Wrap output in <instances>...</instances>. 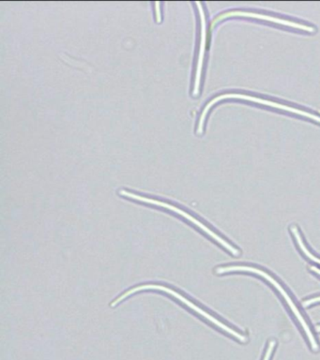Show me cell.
<instances>
[{"mask_svg": "<svg viewBox=\"0 0 320 360\" xmlns=\"http://www.w3.org/2000/svg\"><path fill=\"white\" fill-rule=\"evenodd\" d=\"M316 329L317 331L320 332V326H317Z\"/></svg>", "mask_w": 320, "mask_h": 360, "instance_id": "12", "label": "cell"}, {"mask_svg": "<svg viewBox=\"0 0 320 360\" xmlns=\"http://www.w3.org/2000/svg\"><path fill=\"white\" fill-rule=\"evenodd\" d=\"M143 290H160V291L167 292V294L173 295V297H176L177 300L181 301L182 303H184L185 305L188 307V308L193 309V311L198 312L199 315H202V316L206 318L207 320H209L210 323H215V325L217 326L219 328L222 329V330L226 331L227 333L232 335L233 337L240 340V342H245L247 340V338L243 336V334L238 333V332L236 330H233V329L230 328L229 326L224 325V323H222L221 321L216 319L215 317H213L212 315H210L209 312L205 311L204 309L199 308L198 306H196V304H193L192 301L188 300L186 297H184V295L179 294L178 292H176L175 290L168 288V287L157 285V284H145V285L134 287V288H132L129 290V291L125 292L124 294L122 295V297H117V300L114 301V302L111 303V306H116L117 304H119L120 301L125 300V298L128 297L129 295H133L134 292L143 291Z\"/></svg>", "mask_w": 320, "mask_h": 360, "instance_id": "2", "label": "cell"}, {"mask_svg": "<svg viewBox=\"0 0 320 360\" xmlns=\"http://www.w3.org/2000/svg\"><path fill=\"white\" fill-rule=\"evenodd\" d=\"M224 98H241V100H245L252 101V103H260L262 105L274 107V108H277L280 110H283V111L293 112V114H297L300 115H302V117H306L310 118V120H313L316 121V122L320 123V117H317L316 115L310 114V112L302 111V110H299L296 108H293V107H289L286 105H283V104L274 103V101L263 100V98L252 97V96L243 95V94H224L218 96L213 98L212 101H210L209 103L207 104V106L205 107L203 110V112H202L200 120H199L198 134H201L202 129H203L205 117L209 112L210 107L215 105L216 103H218L219 101L224 100Z\"/></svg>", "mask_w": 320, "mask_h": 360, "instance_id": "4", "label": "cell"}, {"mask_svg": "<svg viewBox=\"0 0 320 360\" xmlns=\"http://www.w3.org/2000/svg\"><path fill=\"white\" fill-rule=\"evenodd\" d=\"M155 11H156V19L157 22H161V11H160V3L156 2L155 3Z\"/></svg>", "mask_w": 320, "mask_h": 360, "instance_id": "10", "label": "cell"}, {"mask_svg": "<svg viewBox=\"0 0 320 360\" xmlns=\"http://www.w3.org/2000/svg\"><path fill=\"white\" fill-rule=\"evenodd\" d=\"M311 269L313 270V271L316 272L317 274L320 275V269H317V267L312 266Z\"/></svg>", "mask_w": 320, "mask_h": 360, "instance_id": "11", "label": "cell"}, {"mask_svg": "<svg viewBox=\"0 0 320 360\" xmlns=\"http://www.w3.org/2000/svg\"><path fill=\"white\" fill-rule=\"evenodd\" d=\"M237 271L252 273V274L260 276L261 278H265L267 281H269V283L280 292V295H282L283 300H285L286 303H288L289 308L291 309L295 317L297 318L300 325H302L303 330H305L306 336H307L309 342L311 343L312 349H313L314 351L319 350V345H317L316 340L314 339V335L312 333V330L310 328H309L308 323L306 322L305 317L302 316V314H300V309L297 308L293 300H292L291 297H289L288 292L283 289V287L281 285V284L278 283L272 276L269 275V273L264 271L262 269H257V267L249 266H221L216 269V273H217V274H224V273Z\"/></svg>", "mask_w": 320, "mask_h": 360, "instance_id": "1", "label": "cell"}, {"mask_svg": "<svg viewBox=\"0 0 320 360\" xmlns=\"http://www.w3.org/2000/svg\"><path fill=\"white\" fill-rule=\"evenodd\" d=\"M196 5L198 6V11L200 13V18H201V41H200V49H199V56H198V67H196V81H195V87H193V96H196L198 94L199 91V86H200V78H201V72H202V66H203V59H204V53H205V47H206V17H205V13L203 8H201L200 3H196Z\"/></svg>", "mask_w": 320, "mask_h": 360, "instance_id": "6", "label": "cell"}, {"mask_svg": "<svg viewBox=\"0 0 320 360\" xmlns=\"http://www.w3.org/2000/svg\"><path fill=\"white\" fill-rule=\"evenodd\" d=\"M250 17V18L260 19L263 20V21H268L271 22H274V24H279L283 25H286V27L296 28V30L307 31V32H314V28L312 27H309V25H300L297 24V22L288 21V20H283L280 18H276V17H271L269 15H264V14L255 13H249V11H230V13H226L221 14L219 15L217 18L212 22V27H215L218 22H220L221 20H224L226 18H229V17Z\"/></svg>", "mask_w": 320, "mask_h": 360, "instance_id": "5", "label": "cell"}, {"mask_svg": "<svg viewBox=\"0 0 320 360\" xmlns=\"http://www.w3.org/2000/svg\"><path fill=\"white\" fill-rule=\"evenodd\" d=\"M120 195L128 197V198L137 200V201L143 202H147V204L158 205V207L167 208V210L174 211V212L178 213L179 215L184 217V218L187 219L188 221H190L192 224L200 228L201 230H203L205 233H207V235L212 236L215 241H217L219 244H221L224 249L229 250V252H231L233 255L238 256L241 255V252L237 249V248L232 246L231 244L229 243L226 240H224L223 238H221V236H218L217 233L213 232V231L210 230L209 227L206 226V225L202 224L201 221H199L198 219L195 218V217L190 215L189 213L185 212V211L181 210V208L177 207L175 205L167 204V202L159 201V200L137 195V194L132 193L130 191H120Z\"/></svg>", "mask_w": 320, "mask_h": 360, "instance_id": "3", "label": "cell"}, {"mask_svg": "<svg viewBox=\"0 0 320 360\" xmlns=\"http://www.w3.org/2000/svg\"><path fill=\"white\" fill-rule=\"evenodd\" d=\"M275 346V342H271L269 343L268 349H267L265 356L263 360H269V357L271 356L272 350H274Z\"/></svg>", "mask_w": 320, "mask_h": 360, "instance_id": "8", "label": "cell"}, {"mask_svg": "<svg viewBox=\"0 0 320 360\" xmlns=\"http://www.w3.org/2000/svg\"><path fill=\"white\" fill-rule=\"evenodd\" d=\"M320 302V297H316L314 298H311V300H305V302L302 303V305L305 307H308L312 305V304Z\"/></svg>", "mask_w": 320, "mask_h": 360, "instance_id": "9", "label": "cell"}, {"mask_svg": "<svg viewBox=\"0 0 320 360\" xmlns=\"http://www.w3.org/2000/svg\"><path fill=\"white\" fill-rule=\"evenodd\" d=\"M291 232L293 233L294 238L296 239L297 244L299 245L300 249L302 250V252L305 253L306 257H308L310 260L314 262V263L320 264V259L316 257L314 255H312L310 250H309L307 247L305 246V242H303L302 236L300 235V232L299 230H297V226H292Z\"/></svg>", "mask_w": 320, "mask_h": 360, "instance_id": "7", "label": "cell"}]
</instances>
